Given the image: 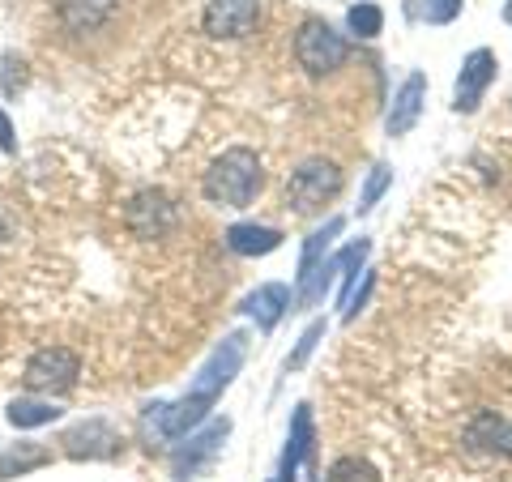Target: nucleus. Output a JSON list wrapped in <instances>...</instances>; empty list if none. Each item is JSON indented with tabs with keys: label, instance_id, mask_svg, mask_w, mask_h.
I'll list each match as a JSON object with an SVG mask.
<instances>
[{
	"label": "nucleus",
	"instance_id": "nucleus-1",
	"mask_svg": "<svg viewBox=\"0 0 512 482\" xmlns=\"http://www.w3.org/2000/svg\"><path fill=\"white\" fill-rule=\"evenodd\" d=\"M261 184H265L261 158H256V150H248V146L222 150L210 163V171L201 175L205 201L218 205V210H248L256 201V192H261Z\"/></svg>",
	"mask_w": 512,
	"mask_h": 482
},
{
	"label": "nucleus",
	"instance_id": "nucleus-2",
	"mask_svg": "<svg viewBox=\"0 0 512 482\" xmlns=\"http://www.w3.org/2000/svg\"><path fill=\"white\" fill-rule=\"evenodd\" d=\"M338 192H342V167L329 163V158H308L286 180V210L299 218L320 214Z\"/></svg>",
	"mask_w": 512,
	"mask_h": 482
},
{
	"label": "nucleus",
	"instance_id": "nucleus-3",
	"mask_svg": "<svg viewBox=\"0 0 512 482\" xmlns=\"http://www.w3.org/2000/svg\"><path fill=\"white\" fill-rule=\"evenodd\" d=\"M346 56H350V47H346V39H342L329 22L308 18V22L295 30V60H299L312 77L338 73L342 64H346Z\"/></svg>",
	"mask_w": 512,
	"mask_h": 482
},
{
	"label": "nucleus",
	"instance_id": "nucleus-4",
	"mask_svg": "<svg viewBox=\"0 0 512 482\" xmlns=\"http://www.w3.org/2000/svg\"><path fill=\"white\" fill-rule=\"evenodd\" d=\"M248 359V337L244 333H227L222 342L210 350V359L201 363V372L192 376V397H205V401H218L222 393L231 389V380L239 376V367Z\"/></svg>",
	"mask_w": 512,
	"mask_h": 482
},
{
	"label": "nucleus",
	"instance_id": "nucleus-5",
	"mask_svg": "<svg viewBox=\"0 0 512 482\" xmlns=\"http://www.w3.org/2000/svg\"><path fill=\"white\" fill-rule=\"evenodd\" d=\"M77 376H82V359H77L69 346H43V350L30 355L22 384L30 393H47V397H52V393L73 389Z\"/></svg>",
	"mask_w": 512,
	"mask_h": 482
},
{
	"label": "nucleus",
	"instance_id": "nucleus-6",
	"mask_svg": "<svg viewBox=\"0 0 512 482\" xmlns=\"http://www.w3.org/2000/svg\"><path fill=\"white\" fill-rule=\"evenodd\" d=\"M210 406L214 401L192 397V393H184L180 401H158V406H150V414H146V427L158 440H184L188 431H197L205 419H210Z\"/></svg>",
	"mask_w": 512,
	"mask_h": 482
},
{
	"label": "nucleus",
	"instance_id": "nucleus-7",
	"mask_svg": "<svg viewBox=\"0 0 512 482\" xmlns=\"http://www.w3.org/2000/svg\"><path fill=\"white\" fill-rule=\"evenodd\" d=\"M495 52H487V47H474V52L461 60V73H457V86H453V111L457 116H474L478 107H483L487 90L495 82Z\"/></svg>",
	"mask_w": 512,
	"mask_h": 482
},
{
	"label": "nucleus",
	"instance_id": "nucleus-8",
	"mask_svg": "<svg viewBox=\"0 0 512 482\" xmlns=\"http://www.w3.org/2000/svg\"><path fill=\"white\" fill-rule=\"evenodd\" d=\"M227 436H231L227 419H214V423H205L201 431H188V436L175 444V453H171V474L180 482H188L205 461L218 457V448H222V440H227Z\"/></svg>",
	"mask_w": 512,
	"mask_h": 482
},
{
	"label": "nucleus",
	"instance_id": "nucleus-9",
	"mask_svg": "<svg viewBox=\"0 0 512 482\" xmlns=\"http://www.w3.org/2000/svg\"><path fill=\"white\" fill-rule=\"evenodd\" d=\"M261 22V5L256 0H210L201 13V30L210 39H244Z\"/></svg>",
	"mask_w": 512,
	"mask_h": 482
},
{
	"label": "nucleus",
	"instance_id": "nucleus-10",
	"mask_svg": "<svg viewBox=\"0 0 512 482\" xmlns=\"http://www.w3.org/2000/svg\"><path fill=\"white\" fill-rule=\"evenodd\" d=\"M423 103H427V77L410 73L402 82V90L393 94V107H389V116H384V133H389V137H406L410 128L419 124Z\"/></svg>",
	"mask_w": 512,
	"mask_h": 482
},
{
	"label": "nucleus",
	"instance_id": "nucleus-11",
	"mask_svg": "<svg viewBox=\"0 0 512 482\" xmlns=\"http://www.w3.org/2000/svg\"><path fill=\"white\" fill-rule=\"evenodd\" d=\"M466 444L487 457H512V419H504V414H495V410H483L466 427Z\"/></svg>",
	"mask_w": 512,
	"mask_h": 482
},
{
	"label": "nucleus",
	"instance_id": "nucleus-12",
	"mask_svg": "<svg viewBox=\"0 0 512 482\" xmlns=\"http://www.w3.org/2000/svg\"><path fill=\"white\" fill-rule=\"evenodd\" d=\"M116 448H120V436L111 431L103 419H90V423H77L69 436H64V453L69 457H90V461H99V457H116Z\"/></svg>",
	"mask_w": 512,
	"mask_h": 482
},
{
	"label": "nucleus",
	"instance_id": "nucleus-13",
	"mask_svg": "<svg viewBox=\"0 0 512 482\" xmlns=\"http://www.w3.org/2000/svg\"><path fill=\"white\" fill-rule=\"evenodd\" d=\"M171 222H175V205L163 197V192H141V197H133V205H128V227H133L141 239L163 235Z\"/></svg>",
	"mask_w": 512,
	"mask_h": 482
},
{
	"label": "nucleus",
	"instance_id": "nucleus-14",
	"mask_svg": "<svg viewBox=\"0 0 512 482\" xmlns=\"http://www.w3.org/2000/svg\"><path fill=\"white\" fill-rule=\"evenodd\" d=\"M286 308H291V286L286 282H265L244 299V312L256 320V329H265V333L286 316Z\"/></svg>",
	"mask_w": 512,
	"mask_h": 482
},
{
	"label": "nucleus",
	"instance_id": "nucleus-15",
	"mask_svg": "<svg viewBox=\"0 0 512 482\" xmlns=\"http://www.w3.org/2000/svg\"><path fill=\"white\" fill-rule=\"evenodd\" d=\"M227 248L235 256H269L282 248V231L278 227H261V222H235L227 231Z\"/></svg>",
	"mask_w": 512,
	"mask_h": 482
},
{
	"label": "nucleus",
	"instance_id": "nucleus-16",
	"mask_svg": "<svg viewBox=\"0 0 512 482\" xmlns=\"http://www.w3.org/2000/svg\"><path fill=\"white\" fill-rule=\"evenodd\" d=\"M111 13H116V0H60V22L73 35H90L99 30Z\"/></svg>",
	"mask_w": 512,
	"mask_h": 482
},
{
	"label": "nucleus",
	"instance_id": "nucleus-17",
	"mask_svg": "<svg viewBox=\"0 0 512 482\" xmlns=\"http://www.w3.org/2000/svg\"><path fill=\"white\" fill-rule=\"evenodd\" d=\"M312 453V410L308 406H295V419H291V436H286V453H282V470L278 478L295 482L299 461Z\"/></svg>",
	"mask_w": 512,
	"mask_h": 482
},
{
	"label": "nucleus",
	"instance_id": "nucleus-18",
	"mask_svg": "<svg viewBox=\"0 0 512 482\" xmlns=\"http://www.w3.org/2000/svg\"><path fill=\"white\" fill-rule=\"evenodd\" d=\"M342 273V256H329V261H320L308 278H299V308H320L325 303V295L333 291V282H338Z\"/></svg>",
	"mask_w": 512,
	"mask_h": 482
},
{
	"label": "nucleus",
	"instance_id": "nucleus-19",
	"mask_svg": "<svg viewBox=\"0 0 512 482\" xmlns=\"http://www.w3.org/2000/svg\"><path fill=\"white\" fill-rule=\"evenodd\" d=\"M60 414H64V410L56 406V401H39V397H18V401H9L5 419H9L13 427L30 431V427H47V423H56Z\"/></svg>",
	"mask_w": 512,
	"mask_h": 482
},
{
	"label": "nucleus",
	"instance_id": "nucleus-20",
	"mask_svg": "<svg viewBox=\"0 0 512 482\" xmlns=\"http://www.w3.org/2000/svg\"><path fill=\"white\" fill-rule=\"evenodd\" d=\"M342 227H346L342 218H329L325 227H320V231H312L308 239H303V256H299V278H308V273H312V269H316L320 261H325V256H329V248H333V239L342 235Z\"/></svg>",
	"mask_w": 512,
	"mask_h": 482
},
{
	"label": "nucleus",
	"instance_id": "nucleus-21",
	"mask_svg": "<svg viewBox=\"0 0 512 482\" xmlns=\"http://www.w3.org/2000/svg\"><path fill=\"white\" fill-rule=\"evenodd\" d=\"M346 26H350V35H359V39H376L384 30V13H380V5H372V0H359V5H350Z\"/></svg>",
	"mask_w": 512,
	"mask_h": 482
},
{
	"label": "nucleus",
	"instance_id": "nucleus-22",
	"mask_svg": "<svg viewBox=\"0 0 512 482\" xmlns=\"http://www.w3.org/2000/svg\"><path fill=\"white\" fill-rule=\"evenodd\" d=\"M325 482H380V470L367 457H338L329 465Z\"/></svg>",
	"mask_w": 512,
	"mask_h": 482
},
{
	"label": "nucleus",
	"instance_id": "nucleus-23",
	"mask_svg": "<svg viewBox=\"0 0 512 482\" xmlns=\"http://www.w3.org/2000/svg\"><path fill=\"white\" fill-rule=\"evenodd\" d=\"M320 337H325V320H312L308 329H303V337H299V346L291 350V355H286V372H299L303 363L312 359V350L320 346Z\"/></svg>",
	"mask_w": 512,
	"mask_h": 482
},
{
	"label": "nucleus",
	"instance_id": "nucleus-24",
	"mask_svg": "<svg viewBox=\"0 0 512 482\" xmlns=\"http://www.w3.org/2000/svg\"><path fill=\"white\" fill-rule=\"evenodd\" d=\"M389 184H393V171L389 167H372V175H367V184H363V192H359V214H367V210H376V201L389 192Z\"/></svg>",
	"mask_w": 512,
	"mask_h": 482
},
{
	"label": "nucleus",
	"instance_id": "nucleus-25",
	"mask_svg": "<svg viewBox=\"0 0 512 482\" xmlns=\"http://www.w3.org/2000/svg\"><path fill=\"white\" fill-rule=\"evenodd\" d=\"M461 9H466V0H423V22L448 26V22L461 18Z\"/></svg>",
	"mask_w": 512,
	"mask_h": 482
},
{
	"label": "nucleus",
	"instance_id": "nucleus-26",
	"mask_svg": "<svg viewBox=\"0 0 512 482\" xmlns=\"http://www.w3.org/2000/svg\"><path fill=\"white\" fill-rule=\"evenodd\" d=\"M47 461V453L43 448H30V453H9L5 461H0V478H9V474H22V470H30V465H43Z\"/></svg>",
	"mask_w": 512,
	"mask_h": 482
},
{
	"label": "nucleus",
	"instance_id": "nucleus-27",
	"mask_svg": "<svg viewBox=\"0 0 512 482\" xmlns=\"http://www.w3.org/2000/svg\"><path fill=\"white\" fill-rule=\"evenodd\" d=\"M0 150H5V154L18 150V141H13V124H9L5 111H0Z\"/></svg>",
	"mask_w": 512,
	"mask_h": 482
},
{
	"label": "nucleus",
	"instance_id": "nucleus-28",
	"mask_svg": "<svg viewBox=\"0 0 512 482\" xmlns=\"http://www.w3.org/2000/svg\"><path fill=\"white\" fill-rule=\"evenodd\" d=\"M504 22L512 26V0H508V5H504Z\"/></svg>",
	"mask_w": 512,
	"mask_h": 482
},
{
	"label": "nucleus",
	"instance_id": "nucleus-29",
	"mask_svg": "<svg viewBox=\"0 0 512 482\" xmlns=\"http://www.w3.org/2000/svg\"><path fill=\"white\" fill-rule=\"evenodd\" d=\"M274 482H286V478H274Z\"/></svg>",
	"mask_w": 512,
	"mask_h": 482
}]
</instances>
